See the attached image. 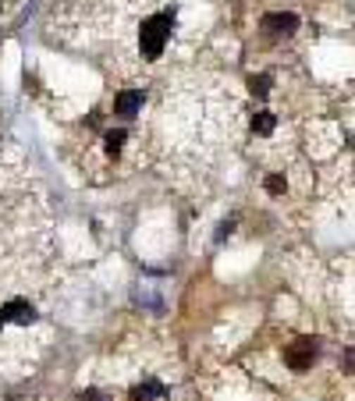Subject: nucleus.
Wrapping results in <instances>:
<instances>
[{
    "instance_id": "nucleus-6",
    "label": "nucleus",
    "mask_w": 355,
    "mask_h": 401,
    "mask_svg": "<svg viewBox=\"0 0 355 401\" xmlns=\"http://www.w3.org/2000/svg\"><path fill=\"white\" fill-rule=\"evenodd\" d=\"M274 128H278V118H274L270 111H263V114L252 118V132H256V135H270Z\"/></svg>"
},
{
    "instance_id": "nucleus-9",
    "label": "nucleus",
    "mask_w": 355,
    "mask_h": 401,
    "mask_svg": "<svg viewBox=\"0 0 355 401\" xmlns=\"http://www.w3.org/2000/svg\"><path fill=\"white\" fill-rule=\"evenodd\" d=\"M85 401H104V394H96V390H89V394H85Z\"/></svg>"
},
{
    "instance_id": "nucleus-4",
    "label": "nucleus",
    "mask_w": 355,
    "mask_h": 401,
    "mask_svg": "<svg viewBox=\"0 0 355 401\" xmlns=\"http://www.w3.org/2000/svg\"><path fill=\"white\" fill-rule=\"evenodd\" d=\"M139 107H142V89H128V92H121V96L114 99V111H118L121 118H132Z\"/></svg>"
},
{
    "instance_id": "nucleus-1",
    "label": "nucleus",
    "mask_w": 355,
    "mask_h": 401,
    "mask_svg": "<svg viewBox=\"0 0 355 401\" xmlns=\"http://www.w3.org/2000/svg\"><path fill=\"white\" fill-rule=\"evenodd\" d=\"M170 29H174V11H156L149 18H142L139 25V50L146 61H156L170 39Z\"/></svg>"
},
{
    "instance_id": "nucleus-3",
    "label": "nucleus",
    "mask_w": 355,
    "mask_h": 401,
    "mask_svg": "<svg viewBox=\"0 0 355 401\" xmlns=\"http://www.w3.org/2000/svg\"><path fill=\"white\" fill-rule=\"evenodd\" d=\"M295 25H299L295 15H266L263 18V29L274 32V36H288V32H295Z\"/></svg>"
},
{
    "instance_id": "nucleus-8",
    "label": "nucleus",
    "mask_w": 355,
    "mask_h": 401,
    "mask_svg": "<svg viewBox=\"0 0 355 401\" xmlns=\"http://www.w3.org/2000/svg\"><path fill=\"white\" fill-rule=\"evenodd\" d=\"M266 192H274V195H281V192H285V178H281V174H274V178H266Z\"/></svg>"
},
{
    "instance_id": "nucleus-7",
    "label": "nucleus",
    "mask_w": 355,
    "mask_h": 401,
    "mask_svg": "<svg viewBox=\"0 0 355 401\" xmlns=\"http://www.w3.org/2000/svg\"><path fill=\"white\" fill-rule=\"evenodd\" d=\"M252 92L256 96H266V92H270V78H266V75L263 78H252Z\"/></svg>"
},
{
    "instance_id": "nucleus-5",
    "label": "nucleus",
    "mask_w": 355,
    "mask_h": 401,
    "mask_svg": "<svg viewBox=\"0 0 355 401\" xmlns=\"http://www.w3.org/2000/svg\"><path fill=\"white\" fill-rule=\"evenodd\" d=\"M149 397H167V387L156 383V380H146L132 390V401H149Z\"/></svg>"
},
{
    "instance_id": "nucleus-2",
    "label": "nucleus",
    "mask_w": 355,
    "mask_h": 401,
    "mask_svg": "<svg viewBox=\"0 0 355 401\" xmlns=\"http://www.w3.org/2000/svg\"><path fill=\"white\" fill-rule=\"evenodd\" d=\"M313 359H316V341H295L292 348H288V355H285V362L292 366V369H309L313 366Z\"/></svg>"
}]
</instances>
